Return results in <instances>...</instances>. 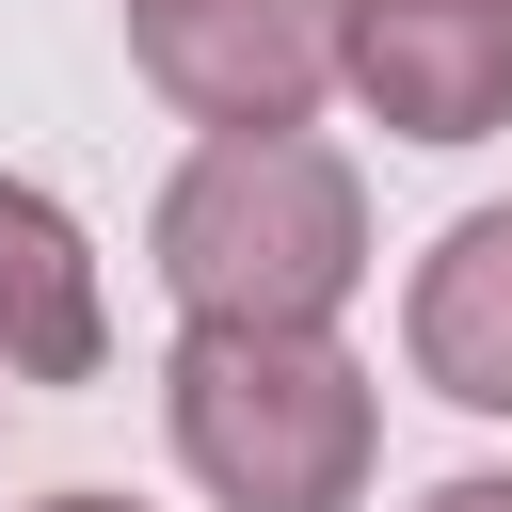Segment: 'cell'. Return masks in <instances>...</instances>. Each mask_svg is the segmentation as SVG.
Returning <instances> with one entry per match:
<instances>
[{
    "mask_svg": "<svg viewBox=\"0 0 512 512\" xmlns=\"http://www.w3.org/2000/svg\"><path fill=\"white\" fill-rule=\"evenodd\" d=\"M32 512H144V496H96V480H64V496H32Z\"/></svg>",
    "mask_w": 512,
    "mask_h": 512,
    "instance_id": "cell-8",
    "label": "cell"
},
{
    "mask_svg": "<svg viewBox=\"0 0 512 512\" xmlns=\"http://www.w3.org/2000/svg\"><path fill=\"white\" fill-rule=\"evenodd\" d=\"M0 400H16V368H0Z\"/></svg>",
    "mask_w": 512,
    "mask_h": 512,
    "instance_id": "cell-9",
    "label": "cell"
},
{
    "mask_svg": "<svg viewBox=\"0 0 512 512\" xmlns=\"http://www.w3.org/2000/svg\"><path fill=\"white\" fill-rule=\"evenodd\" d=\"M400 368L448 416H512V192L464 208L416 272H400Z\"/></svg>",
    "mask_w": 512,
    "mask_h": 512,
    "instance_id": "cell-6",
    "label": "cell"
},
{
    "mask_svg": "<svg viewBox=\"0 0 512 512\" xmlns=\"http://www.w3.org/2000/svg\"><path fill=\"white\" fill-rule=\"evenodd\" d=\"M160 432L208 512H368L384 480V384L336 320H176Z\"/></svg>",
    "mask_w": 512,
    "mask_h": 512,
    "instance_id": "cell-1",
    "label": "cell"
},
{
    "mask_svg": "<svg viewBox=\"0 0 512 512\" xmlns=\"http://www.w3.org/2000/svg\"><path fill=\"white\" fill-rule=\"evenodd\" d=\"M144 272L176 320H336L368 288V176L320 128H208L160 208H144Z\"/></svg>",
    "mask_w": 512,
    "mask_h": 512,
    "instance_id": "cell-2",
    "label": "cell"
},
{
    "mask_svg": "<svg viewBox=\"0 0 512 512\" xmlns=\"http://www.w3.org/2000/svg\"><path fill=\"white\" fill-rule=\"evenodd\" d=\"M336 96L384 144H496L512 128V0H336Z\"/></svg>",
    "mask_w": 512,
    "mask_h": 512,
    "instance_id": "cell-4",
    "label": "cell"
},
{
    "mask_svg": "<svg viewBox=\"0 0 512 512\" xmlns=\"http://www.w3.org/2000/svg\"><path fill=\"white\" fill-rule=\"evenodd\" d=\"M0 368L16 384H96L112 368V256L48 176H0Z\"/></svg>",
    "mask_w": 512,
    "mask_h": 512,
    "instance_id": "cell-5",
    "label": "cell"
},
{
    "mask_svg": "<svg viewBox=\"0 0 512 512\" xmlns=\"http://www.w3.org/2000/svg\"><path fill=\"white\" fill-rule=\"evenodd\" d=\"M416 512H512V464H464V480H432Z\"/></svg>",
    "mask_w": 512,
    "mask_h": 512,
    "instance_id": "cell-7",
    "label": "cell"
},
{
    "mask_svg": "<svg viewBox=\"0 0 512 512\" xmlns=\"http://www.w3.org/2000/svg\"><path fill=\"white\" fill-rule=\"evenodd\" d=\"M128 64L192 128H320L336 0H128Z\"/></svg>",
    "mask_w": 512,
    "mask_h": 512,
    "instance_id": "cell-3",
    "label": "cell"
}]
</instances>
